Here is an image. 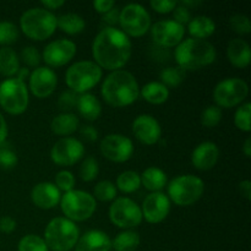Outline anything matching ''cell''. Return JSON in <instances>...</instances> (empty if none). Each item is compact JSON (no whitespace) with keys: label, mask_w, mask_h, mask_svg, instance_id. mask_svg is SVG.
Instances as JSON below:
<instances>
[{"label":"cell","mask_w":251,"mask_h":251,"mask_svg":"<svg viewBox=\"0 0 251 251\" xmlns=\"http://www.w3.org/2000/svg\"><path fill=\"white\" fill-rule=\"evenodd\" d=\"M92 55L100 69L119 70L131 56V42L122 29L105 27L93 41Z\"/></svg>","instance_id":"6da1fadb"},{"label":"cell","mask_w":251,"mask_h":251,"mask_svg":"<svg viewBox=\"0 0 251 251\" xmlns=\"http://www.w3.org/2000/svg\"><path fill=\"white\" fill-rule=\"evenodd\" d=\"M102 96L112 107H126L139 98L140 87L132 74L115 70L105 77L102 85Z\"/></svg>","instance_id":"7a4b0ae2"},{"label":"cell","mask_w":251,"mask_h":251,"mask_svg":"<svg viewBox=\"0 0 251 251\" xmlns=\"http://www.w3.org/2000/svg\"><path fill=\"white\" fill-rule=\"evenodd\" d=\"M216 48L205 39L188 38L181 41L174 51L179 68L185 71H195L216 60Z\"/></svg>","instance_id":"3957f363"},{"label":"cell","mask_w":251,"mask_h":251,"mask_svg":"<svg viewBox=\"0 0 251 251\" xmlns=\"http://www.w3.org/2000/svg\"><path fill=\"white\" fill-rule=\"evenodd\" d=\"M80 230L75 222L64 217L53 218L44 230V242L53 251H69L75 248Z\"/></svg>","instance_id":"277c9868"},{"label":"cell","mask_w":251,"mask_h":251,"mask_svg":"<svg viewBox=\"0 0 251 251\" xmlns=\"http://www.w3.org/2000/svg\"><path fill=\"white\" fill-rule=\"evenodd\" d=\"M22 32L28 38L43 41L49 38L56 28V17L43 7H32L22 14L20 19Z\"/></svg>","instance_id":"5b68a950"},{"label":"cell","mask_w":251,"mask_h":251,"mask_svg":"<svg viewBox=\"0 0 251 251\" xmlns=\"http://www.w3.org/2000/svg\"><path fill=\"white\" fill-rule=\"evenodd\" d=\"M102 78V69L90 60L77 61L66 70L65 81L68 87L76 93H85L95 87Z\"/></svg>","instance_id":"8992f818"},{"label":"cell","mask_w":251,"mask_h":251,"mask_svg":"<svg viewBox=\"0 0 251 251\" xmlns=\"http://www.w3.org/2000/svg\"><path fill=\"white\" fill-rule=\"evenodd\" d=\"M61 211L73 222H82L95 213L97 203L91 194L82 190H71L60 199Z\"/></svg>","instance_id":"52a82bcc"},{"label":"cell","mask_w":251,"mask_h":251,"mask_svg":"<svg viewBox=\"0 0 251 251\" xmlns=\"http://www.w3.org/2000/svg\"><path fill=\"white\" fill-rule=\"evenodd\" d=\"M28 90L26 83L16 77L0 82V107L9 114H22L28 107Z\"/></svg>","instance_id":"ba28073f"},{"label":"cell","mask_w":251,"mask_h":251,"mask_svg":"<svg viewBox=\"0 0 251 251\" xmlns=\"http://www.w3.org/2000/svg\"><path fill=\"white\" fill-rule=\"evenodd\" d=\"M205 190L202 179L196 176L186 174L174 178L168 185L171 200L179 206H189L199 200Z\"/></svg>","instance_id":"9c48e42d"},{"label":"cell","mask_w":251,"mask_h":251,"mask_svg":"<svg viewBox=\"0 0 251 251\" xmlns=\"http://www.w3.org/2000/svg\"><path fill=\"white\" fill-rule=\"evenodd\" d=\"M119 24L126 36L141 37L151 27V16L140 4H127L120 10Z\"/></svg>","instance_id":"30bf717a"},{"label":"cell","mask_w":251,"mask_h":251,"mask_svg":"<svg viewBox=\"0 0 251 251\" xmlns=\"http://www.w3.org/2000/svg\"><path fill=\"white\" fill-rule=\"evenodd\" d=\"M249 87L244 80L239 77H229L217 83L213 90V98L217 107L233 108L240 104L247 98Z\"/></svg>","instance_id":"8fae6325"},{"label":"cell","mask_w":251,"mask_h":251,"mask_svg":"<svg viewBox=\"0 0 251 251\" xmlns=\"http://www.w3.org/2000/svg\"><path fill=\"white\" fill-rule=\"evenodd\" d=\"M110 222L119 228H135L141 223V207L129 198H119L110 205L109 208Z\"/></svg>","instance_id":"7c38bea8"},{"label":"cell","mask_w":251,"mask_h":251,"mask_svg":"<svg viewBox=\"0 0 251 251\" xmlns=\"http://www.w3.org/2000/svg\"><path fill=\"white\" fill-rule=\"evenodd\" d=\"M100 152L107 159L117 163L129 161L134 152V145L129 137L120 134L107 135L100 141Z\"/></svg>","instance_id":"4fadbf2b"},{"label":"cell","mask_w":251,"mask_h":251,"mask_svg":"<svg viewBox=\"0 0 251 251\" xmlns=\"http://www.w3.org/2000/svg\"><path fill=\"white\" fill-rule=\"evenodd\" d=\"M85 153L82 142L74 137H64L54 144L50 158L58 166H73L77 163Z\"/></svg>","instance_id":"5bb4252c"},{"label":"cell","mask_w":251,"mask_h":251,"mask_svg":"<svg viewBox=\"0 0 251 251\" xmlns=\"http://www.w3.org/2000/svg\"><path fill=\"white\" fill-rule=\"evenodd\" d=\"M185 34L183 25L174 20H161L157 21L151 28V36L154 43L161 48H171L178 46Z\"/></svg>","instance_id":"9a60e30c"},{"label":"cell","mask_w":251,"mask_h":251,"mask_svg":"<svg viewBox=\"0 0 251 251\" xmlns=\"http://www.w3.org/2000/svg\"><path fill=\"white\" fill-rule=\"evenodd\" d=\"M76 54V44L70 39H56L47 44L43 50V60L53 68L68 64Z\"/></svg>","instance_id":"2e32d148"},{"label":"cell","mask_w":251,"mask_h":251,"mask_svg":"<svg viewBox=\"0 0 251 251\" xmlns=\"http://www.w3.org/2000/svg\"><path fill=\"white\" fill-rule=\"evenodd\" d=\"M142 217L149 223H161L171 211V200L163 193H152L146 196L142 203Z\"/></svg>","instance_id":"e0dca14e"},{"label":"cell","mask_w":251,"mask_h":251,"mask_svg":"<svg viewBox=\"0 0 251 251\" xmlns=\"http://www.w3.org/2000/svg\"><path fill=\"white\" fill-rule=\"evenodd\" d=\"M58 77L51 69L38 66L29 74V90L37 98H47L55 91Z\"/></svg>","instance_id":"ac0fdd59"},{"label":"cell","mask_w":251,"mask_h":251,"mask_svg":"<svg viewBox=\"0 0 251 251\" xmlns=\"http://www.w3.org/2000/svg\"><path fill=\"white\" fill-rule=\"evenodd\" d=\"M132 132L139 141L145 145H154L159 141L162 129L153 117L147 114L139 115L132 123Z\"/></svg>","instance_id":"d6986e66"},{"label":"cell","mask_w":251,"mask_h":251,"mask_svg":"<svg viewBox=\"0 0 251 251\" xmlns=\"http://www.w3.org/2000/svg\"><path fill=\"white\" fill-rule=\"evenodd\" d=\"M31 199L37 207L42 210H50L55 207L60 202V190L55 186V184L48 183H39L32 189Z\"/></svg>","instance_id":"ffe728a7"},{"label":"cell","mask_w":251,"mask_h":251,"mask_svg":"<svg viewBox=\"0 0 251 251\" xmlns=\"http://www.w3.org/2000/svg\"><path fill=\"white\" fill-rule=\"evenodd\" d=\"M220 157V149L215 142L206 141L198 145L191 154V162L199 171H208L213 168Z\"/></svg>","instance_id":"44dd1931"},{"label":"cell","mask_w":251,"mask_h":251,"mask_svg":"<svg viewBox=\"0 0 251 251\" xmlns=\"http://www.w3.org/2000/svg\"><path fill=\"white\" fill-rule=\"evenodd\" d=\"M112 240L107 233L98 229L86 232L78 238L75 245V251H110Z\"/></svg>","instance_id":"7402d4cb"},{"label":"cell","mask_w":251,"mask_h":251,"mask_svg":"<svg viewBox=\"0 0 251 251\" xmlns=\"http://www.w3.org/2000/svg\"><path fill=\"white\" fill-rule=\"evenodd\" d=\"M227 55L235 68L244 69L250 64L251 50L248 42L242 38H234L228 43Z\"/></svg>","instance_id":"603a6c76"},{"label":"cell","mask_w":251,"mask_h":251,"mask_svg":"<svg viewBox=\"0 0 251 251\" xmlns=\"http://www.w3.org/2000/svg\"><path fill=\"white\" fill-rule=\"evenodd\" d=\"M76 107H77L80 114L86 120H90V122L97 120L100 118V113H102L100 102L96 96L91 95V93H82L81 96H78Z\"/></svg>","instance_id":"cb8c5ba5"},{"label":"cell","mask_w":251,"mask_h":251,"mask_svg":"<svg viewBox=\"0 0 251 251\" xmlns=\"http://www.w3.org/2000/svg\"><path fill=\"white\" fill-rule=\"evenodd\" d=\"M78 118L73 113H61L51 120V131L59 136H66L75 132L78 127Z\"/></svg>","instance_id":"d4e9b609"},{"label":"cell","mask_w":251,"mask_h":251,"mask_svg":"<svg viewBox=\"0 0 251 251\" xmlns=\"http://www.w3.org/2000/svg\"><path fill=\"white\" fill-rule=\"evenodd\" d=\"M189 33L193 36V38L205 39L212 36L216 31V25L213 20L208 16H196L188 24Z\"/></svg>","instance_id":"484cf974"},{"label":"cell","mask_w":251,"mask_h":251,"mask_svg":"<svg viewBox=\"0 0 251 251\" xmlns=\"http://www.w3.org/2000/svg\"><path fill=\"white\" fill-rule=\"evenodd\" d=\"M141 184L152 193H159L167 185V174L157 167H150L140 176Z\"/></svg>","instance_id":"4316f807"},{"label":"cell","mask_w":251,"mask_h":251,"mask_svg":"<svg viewBox=\"0 0 251 251\" xmlns=\"http://www.w3.org/2000/svg\"><path fill=\"white\" fill-rule=\"evenodd\" d=\"M20 69V60L16 51L10 47L0 49V74L5 77H12Z\"/></svg>","instance_id":"83f0119b"},{"label":"cell","mask_w":251,"mask_h":251,"mask_svg":"<svg viewBox=\"0 0 251 251\" xmlns=\"http://www.w3.org/2000/svg\"><path fill=\"white\" fill-rule=\"evenodd\" d=\"M141 96L151 104H162L169 97V90L162 82H149L142 87Z\"/></svg>","instance_id":"f1b7e54d"},{"label":"cell","mask_w":251,"mask_h":251,"mask_svg":"<svg viewBox=\"0 0 251 251\" xmlns=\"http://www.w3.org/2000/svg\"><path fill=\"white\" fill-rule=\"evenodd\" d=\"M85 20L77 14L69 12L56 17V27L68 34H77L85 29Z\"/></svg>","instance_id":"f546056e"},{"label":"cell","mask_w":251,"mask_h":251,"mask_svg":"<svg viewBox=\"0 0 251 251\" xmlns=\"http://www.w3.org/2000/svg\"><path fill=\"white\" fill-rule=\"evenodd\" d=\"M139 245L140 235L134 230H124L119 233L112 242V248L115 251H135Z\"/></svg>","instance_id":"4dcf8cb0"},{"label":"cell","mask_w":251,"mask_h":251,"mask_svg":"<svg viewBox=\"0 0 251 251\" xmlns=\"http://www.w3.org/2000/svg\"><path fill=\"white\" fill-rule=\"evenodd\" d=\"M117 186L123 193L131 194L141 186V178L134 171L123 172L117 178Z\"/></svg>","instance_id":"1f68e13d"},{"label":"cell","mask_w":251,"mask_h":251,"mask_svg":"<svg viewBox=\"0 0 251 251\" xmlns=\"http://www.w3.org/2000/svg\"><path fill=\"white\" fill-rule=\"evenodd\" d=\"M186 76V71L183 70L179 66H171V68H166L161 71L159 77H161L162 83L168 87H178L181 82L184 81Z\"/></svg>","instance_id":"d6a6232c"},{"label":"cell","mask_w":251,"mask_h":251,"mask_svg":"<svg viewBox=\"0 0 251 251\" xmlns=\"http://www.w3.org/2000/svg\"><path fill=\"white\" fill-rule=\"evenodd\" d=\"M19 251H49L43 238L34 234L25 235L19 242Z\"/></svg>","instance_id":"836d02e7"},{"label":"cell","mask_w":251,"mask_h":251,"mask_svg":"<svg viewBox=\"0 0 251 251\" xmlns=\"http://www.w3.org/2000/svg\"><path fill=\"white\" fill-rule=\"evenodd\" d=\"M19 28L16 25L10 21L0 22V44L1 46H9L15 43L19 39Z\"/></svg>","instance_id":"e575fe53"},{"label":"cell","mask_w":251,"mask_h":251,"mask_svg":"<svg viewBox=\"0 0 251 251\" xmlns=\"http://www.w3.org/2000/svg\"><path fill=\"white\" fill-rule=\"evenodd\" d=\"M250 114H251V104L249 102L244 103L237 109L234 115L235 126L239 130L245 132H249L251 130L250 126Z\"/></svg>","instance_id":"d590c367"},{"label":"cell","mask_w":251,"mask_h":251,"mask_svg":"<svg viewBox=\"0 0 251 251\" xmlns=\"http://www.w3.org/2000/svg\"><path fill=\"white\" fill-rule=\"evenodd\" d=\"M100 173V166L95 157H87L83 159L80 167V176L83 181H92Z\"/></svg>","instance_id":"8d00e7d4"},{"label":"cell","mask_w":251,"mask_h":251,"mask_svg":"<svg viewBox=\"0 0 251 251\" xmlns=\"http://www.w3.org/2000/svg\"><path fill=\"white\" fill-rule=\"evenodd\" d=\"M95 198L100 201H112L117 198V188L109 180H102L95 186Z\"/></svg>","instance_id":"74e56055"},{"label":"cell","mask_w":251,"mask_h":251,"mask_svg":"<svg viewBox=\"0 0 251 251\" xmlns=\"http://www.w3.org/2000/svg\"><path fill=\"white\" fill-rule=\"evenodd\" d=\"M222 119V110L217 105H208L201 114V123L206 127H215Z\"/></svg>","instance_id":"f35d334b"},{"label":"cell","mask_w":251,"mask_h":251,"mask_svg":"<svg viewBox=\"0 0 251 251\" xmlns=\"http://www.w3.org/2000/svg\"><path fill=\"white\" fill-rule=\"evenodd\" d=\"M16 153L6 144L0 145V169H11L17 164Z\"/></svg>","instance_id":"ab89813d"},{"label":"cell","mask_w":251,"mask_h":251,"mask_svg":"<svg viewBox=\"0 0 251 251\" xmlns=\"http://www.w3.org/2000/svg\"><path fill=\"white\" fill-rule=\"evenodd\" d=\"M55 186L59 190H63L65 193L74 190L75 186V176L69 171H60L55 176Z\"/></svg>","instance_id":"60d3db41"},{"label":"cell","mask_w":251,"mask_h":251,"mask_svg":"<svg viewBox=\"0 0 251 251\" xmlns=\"http://www.w3.org/2000/svg\"><path fill=\"white\" fill-rule=\"evenodd\" d=\"M230 27L239 34H248L251 32V24L249 17L245 15L237 14L230 17Z\"/></svg>","instance_id":"b9f144b4"},{"label":"cell","mask_w":251,"mask_h":251,"mask_svg":"<svg viewBox=\"0 0 251 251\" xmlns=\"http://www.w3.org/2000/svg\"><path fill=\"white\" fill-rule=\"evenodd\" d=\"M21 59L26 65L36 68L41 63L42 56L39 54V51L37 50V48H34V47H25L21 51Z\"/></svg>","instance_id":"7bdbcfd3"},{"label":"cell","mask_w":251,"mask_h":251,"mask_svg":"<svg viewBox=\"0 0 251 251\" xmlns=\"http://www.w3.org/2000/svg\"><path fill=\"white\" fill-rule=\"evenodd\" d=\"M77 100H78V96L77 93L74 92V91H65L60 95L58 100V104L59 108L64 112H68V110L74 109L77 104Z\"/></svg>","instance_id":"ee69618b"},{"label":"cell","mask_w":251,"mask_h":251,"mask_svg":"<svg viewBox=\"0 0 251 251\" xmlns=\"http://www.w3.org/2000/svg\"><path fill=\"white\" fill-rule=\"evenodd\" d=\"M150 5H151L152 9L156 10L159 14H168L176 9L178 2L174 1V0H152Z\"/></svg>","instance_id":"f6af8a7d"},{"label":"cell","mask_w":251,"mask_h":251,"mask_svg":"<svg viewBox=\"0 0 251 251\" xmlns=\"http://www.w3.org/2000/svg\"><path fill=\"white\" fill-rule=\"evenodd\" d=\"M173 16H174V21L178 22L180 25H185L189 24L191 20L190 16V11H189V7L183 6L178 2V5L176 6V9L173 10Z\"/></svg>","instance_id":"bcb514c9"},{"label":"cell","mask_w":251,"mask_h":251,"mask_svg":"<svg viewBox=\"0 0 251 251\" xmlns=\"http://www.w3.org/2000/svg\"><path fill=\"white\" fill-rule=\"evenodd\" d=\"M15 229H16V221L14 218L9 217V216H5V217L0 218V230L2 233L10 234Z\"/></svg>","instance_id":"7dc6e473"},{"label":"cell","mask_w":251,"mask_h":251,"mask_svg":"<svg viewBox=\"0 0 251 251\" xmlns=\"http://www.w3.org/2000/svg\"><path fill=\"white\" fill-rule=\"evenodd\" d=\"M93 6L100 14L103 15L112 10L115 6V2L113 0H96V1H93Z\"/></svg>","instance_id":"c3c4849f"},{"label":"cell","mask_w":251,"mask_h":251,"mask_svg":"<svg viewBox=\"0 0 251 251\" xmlns=\"http://www.w3.org/2000/svg\"><path fill=\"white\" fill-rule=\"evenodd\" d=\"M119 9H117V7H113L112 10H109L108 12H105V14H103L102 16V20L104 22H107L108 25H110V27L113 26V25L118 24L119 22Z\"/></svg>","instance_id":"681fc988"},{"label":"cell","mask_w":251,"mask_h":251,"mask_svg":"<svg viewBox=\"0 0 251 251\" xmlns=\"http://www.w3.org/2000/svg\"><path fill=\"white\" fill-rule=\"evenodd\" d=\"M80 134H81V136L86 140V141L93 142L98 139V131L93 126H90V125L81 127Z\"/></svg>","instance_id":"f907efd6"},{"label":"cell","mask_w":251,"mask_h":251,"mask_svg":"<svg viewBox=\"0 0 251 251\" xmlns=\"http://www.w3.org/2000/svg\"><path fill=\"white\" fill-rule=\"evenodd\" d=\"M7 134H9V130H7V124L6 120H5L4 115L0 113V145L5 144L6 141Z\"/></svg>","instance_id":"816d5d0a"},{"label":"cell","mask_w":251,"mask_h":251,"mask_svg":"<svg viewBox=\"0 0 251 251\" xmlns=\"http://www.w3.org/2000/svg\"><path fill=\"white\" fill-rule=\"evenodd\" d=\"M239 190L242 196H244L247 200H250L251 196V183L249 180H244L239 184Z\"/></svg>","instance_id":"f5cc1de1"},{"label":"cell","mask_w":251,"mask_h":251,"mask_svg":"<svg viewBox=\"0 0 251 251\" xmlns=\"http://www.w3.org/2000/svg\"><path fill=\"white\" fill-rule=\"evenodd\" d=\"M42 4L46 6V9L55 10L59 9L60 6H63V5L65 4V1H64V0H43Z\"/></svg>","instance_id":"db71d44e"},{"label":"cell","mask_w":251,"mask_h":251,"mask_svg":"<svg viewBox=\"0 0 251 251\" xmlns=\"http://www.w3.org/2000/svg\"><path fill=\"white\" fill-rule=\"evenodd\" d=\"M16 75H17L16 78H19L20 81H22V82H25V80H26V78H29V71H28V69H26V68H20L19 71H17Z\"/></svg>","instance_id":"11a10c76"},{"label":"cell","mask_w":251,"mask_h":251,"mask_svg":"<svg viewBox=\"0 0 251 251\" xmlns=\"http://www.w3.org/2000/svg\"><path fill=\"white\" fill-rule=\"evenodd\" d=\"M243 151H244L245 156L250 157L251 156V137H248L244 142V147H243Z\"/></svg>","instance_id":"9f6ffc18"},{"label":"cell","mask_w":251,"mask_h":251,"mask_svg":"<svg viewBox=\"0 0 251 251\" xmlns=\"http://www.w3.org/2000/svg\"><path fill=\"white\" fill-rule=\"evenodd\" d=\"M179 4L180 5H183V6H185V7H188V6H198V5H200L201 4V1H189V0H184V1H180L179 2Z\"/></svg>","instance_id":"6f0895ef"}]
</instances>
